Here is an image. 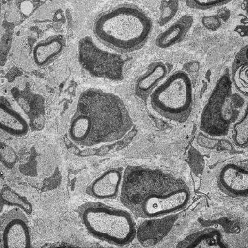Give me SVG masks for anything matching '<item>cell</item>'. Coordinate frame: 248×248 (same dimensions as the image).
<instances>
[{"mask_svg":"<svg viewBox=\"0 0 248 248\" xmlns=\"http://www.w3.org/2000/svg\"><path fill=\"white\" fill-rule=\"evenodd\" d=\"M191 198L187 184L167 170L143 166H128L124 171L120 199L134 216L144 219L176 213Z\"/></svg>","mask_w":248,"mask_h":248,"instance_id":"obj_1","label":"cell"},{"mask_svg":"<svg viewBox=\"0 0 248 248\" xmlns=\"http://www.w3.org/2000/svg\"><path fill=\"white\" fill-rule=\"evenodd\" d=\"M133 124L120 97L101 90L88 89L79 97L68 134L77 145L94 147L123 139Z\"/></svg>","mask_w":248,"mask_h":248,"instance_id":"obj_2","label":"cell"},{"mask_svg":"<svg viewBox=\"0 0 248 248\" xmlns=\"http://www.w3.org/2000/svg\"><path fill=\"white\" fill-rule=\"evenodd\" d=\"M154 24L149 16L135 4H119L97 16L93 34L106 47L117 54L141 49L152 34Z\"/></svg>","mask_w":248,"mask_h":248,"instance_id":"obj_3","label":"cell"},{"mask_svg":"<svg viewBox=\"0 0 248 248\" xmlns=\"http://www.w3.org/2000/svg\"><path fill=\"white\" fill-rule=\"evenodd\" d=\"M78 215L91 236L108 244L124 247L137 236L136 221L127 210L100 202H88L79 207Z\"/></svg>","mask_w":248,"mask_h":248,"instance_id":"obj_4","label":"cell"},{"mask_svg":"<svg viewBox=\"0 0 248 248\" xmlns=\"http://www.w3.org/2000/svg\"><path fill=\"white\" fill-rule=\"evenodd\" d=\"M243 96L232 90L230 73L226 70L217 81L202 112L200 129L210 136H226L238 120L245 104Z\"/></svg>","mask_w":248,"mask_h":248,"instance_id":"obj_5","label":"cell"},{"mask_svg":"<svg viewBox=\"0 0 248 248\" xmlns=\"http://www.w3.org/2000/svg\"><path fill=\"white\" fill-rule=\"evenodd\" d=\"M150 102L155 111L164 118L184 123L189 118L193 108L191 79L184 71H176L152 93Z\"/></svg>","mask_w":248,"mask_h":248,"instance_id":"obj_6","label":"cell"},{"mask_svg":"<svg viewBox=\"0 0 248 248\" xmlns=\"http://www.w3.org/2000/svg\"><path fill=\"white\" fill-rule=\"evenodd\" d=\"M79 61L83 69L93 77L112 81L124 78L123 57L101 49L90 37H84L79 42Z\"/></svg>","mask_w":248,"mask_h":248,"instance_id":"obj_7","label":"cell"},{"mask_svg":"<svg viewBox=\"0 0 248 248\" xmlns=\"http://www.w3.org/2000/svg\"><path fill=\"white\" fill-rule=\"evenodd\" d=\"M26 212L18 208L1 215L0 218V248L32 247V234Z\"/></svg>","mask_w":248,"mask_h":248,"instance_id":"obj_8","label":"cell"},{"mask_svg":"<svg viewBox=\"0 0 248 248\" xmlns=\"http://www.w3.org/2000/svg\"><path fill=\"white\" fill-rule=\"evenodd\" d=\"M218 187L232 197H247L248 169L247 164L230 162L221 168L217 179Z\"/></svg>","mask_w":248,"mask_h":248,"instance_id":"obj_9","label":"cell"},{"mask_svg":"<svg viewBox=\"0 0 248 248\" xmlns=\"http://www.w3.org/2000/svg\"><path fill=\"white\" fill-rule=\"evenodd\" d=\"M124 176L121 168H110L93 179L86 188V194L99 200L114 199L120 194Z\"/></svg>","mask_w":248,"mask_h":248,"instance_id":"obj_10","label":"cell"},{"mask_svg":"<svg viewBox=\"0 0 248 248\" xmlns=\"http://www.w3.org/2000/svg\"><path fill=\"white\" fill-rule=\"evenodd\" d=\"M0 126L3 132L13 137H23L30 132V125L25 117L3 96L0 100Z\"/></svg>","mask_w":248,"mask_h":248,"instance_id":"obj_11","label":"cell"},{"mask_svg":"<svg viewBox=\"0 0 248 248\" xmlns=\"http://www.w3.org/2000/svg\"><path fill=\"white\" fill-rule=\"evenodd\" d=\"M167 66L163 62H152L136 81L135 91L137 96L142 99L150 97L152 93L167 78Z\"/></svg>","mask_w":248,"mask_h":248,"instance_id":"obj_12","label":"cell"},{"mask_svg":"<svg viewBox=\"0 0 248 248\" xmlns=\"http://www.w3.org/2000/svg\"><path fill=\"white\" fill-rule=\"evenodd\" d=\"M194 17L184 15L169 27L158 35L155 44L160 49L165 50L183 41L194 23Z\"/></svg>","mask_w":248,"mask_h":248,"instance_id":"obj_13","label":"cell"},{"mask_svg":"<svg viewBox=\"0 0 248 248\" xmlns=\"http://www.w3.org/2000/svg\"><path fill=\"white\" fill-rule=\"evenodd\" d=\"M64 42L59 35H53L38 42L33 49V59L39 66L48 65L61 54Z\"/></svg>","mask_w":248,"mask_h":248,"instance_id":"obj_14","label":"cell"},{"mask_svg":"<svg viewBox=\"0 0 248 248\" xmlns=\"http://www.w3.org/2000/svg\"><path fill=\"white\" fill-rule=\"evenodd\" d=\"M248 46H246L236 55L232 63L231 79L232 86L239 94L243 97L248 93Z\"/></svg>","mask_w":248,"mask_h":248,"instance_id":"obj_15","label":"cell"},{"mask_svg":"<svg viewBox=\"0 0 248 248\" xmlns=\"http://www.w3.org/2000/svg\"><path fill=\"white\" fill-rule=\"evenodd\" d=\"M1 199L2 203L5 205L18 208L28 214L32 213L33 207L30 201L10 187H4L1 189Z\"/></svg>","mask_w":248,"mask_h":248,"instance_id":"obj_16","label":"cell"},{"mask_svg":"<svg viewBox=\"0 0 248 248\" xmlns=\"http://www.w3.org/2000/svg\"><path fill=\"white\" fill-rule=\"evenodd\" d=\"M220 233L218 230L210 229L194 234L193 237L189 238V241L186 242L185 247H213L212 243L217 244L219 247H223L221 245Z\"/></svg>","mask_w":248,"mask_h":248,"instance_id":"obj_17","label":"cell"},{"mask_svg":"<svg viewBox=\"0 0 248 248\" xmlns=\"http://www.w3.org/2000/svg\"><path fill=\"white\" fill-rule=\"evenodd\" d=\"M233 136L232 139L236 145L240 147H246L248 145V113L246 108L244 115L241 116L240 120H238L232 125Z\"/></svg>","mask_w":248,"mask_h":248,"instance_id":"obj_18","label":"cell"},{"mask_svg":"<svg viewBox=\"0 0 248 248\" xmlns=\"http://www.w3.org/2000/svg\"><path fill=\"white\" fill-rule=\"evenodd\" d=\"M179 8V2L178 1H161L159 6V26L162 27L171 21L178 14Z\"/></svg>","mask_w":248,"mask_h":248,"instance_id":"obj_19","label":"cell"},{"mask_svg":"<svg viewBox=\"0 0 248 248\" xmlns=\"http://www.w3.org/2000/svg\"><path fill=\"white\" fill-rule=\"evenodd\" d=\"M230 1H218V0H205V1H186V4L188 7L194 10L207 11L215 8L226 5Z\"/></svg>","mask_w":248,"mask_h":248,"instance_id":"obj_20","label":"cell"}]
</instances>
